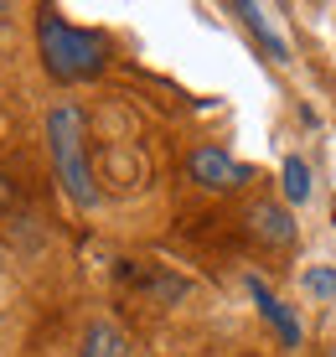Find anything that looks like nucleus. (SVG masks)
I'll use <instances>...</instances> for the list:
<instances>
[{"label": "nucleus", "mask_w": 336, "mask_h": 357, "mask_svg": "<svg viewBox=\"0 0 336 357\" xmlns=\"http://www.w3.org/2000/svg\"><path fill=\"white\" fill-rule=\"evenodd\" d=\"M300 285H305L310 301H336V269H326V264H310L305 275H300Z\"/></svg>", "instance_id": "obj_9"}, {"label": "nucleus", "mask_w": 336, "mask_h": 357, "mask_svg": "<svg viewBox=\"0 0 336 357\" xmlns=\"http://www.w3.org/2000/svg\"><path fill=\"white\" fill-rule=\"evenodd\" d=\"M186 171H192V181L202 192H238V187H248V171L238 155H228L222 145H197L192 155H186Z\"/></svg>", "instance_id": "obj_3"}, {"label": "nucleus", "mask_w": 336, "mask_h": 357, "mask_svg": "<svg viewBox=\"0 0 336 357\" xmlns=\"http://www.w3.org/2000/svg\"><path fill=\"white\" fill-rule=\"evenodd\" d=\"M0 10H6V6H0Z\"/></svg>", "instance_id": "obj_13"}, {"label": "nucleus", "mask_w": 336, "mask_h": 357, "mask_svg": "<svg viewBox=\"0 0 336 357\" xmlns=\"http://www.w3.org/2000/svg\"><path fill=\"white\" fill-rule=\"evenodd\" d=\"M78 357H135V352H130L124 326H114V321H89V326H83V342H78Z\"/></svg>", "instance_id": "obj_6"}, {"label": "nucleus", "mask_w": 336, "mask_h": 357, "mask_svg": "<svg viewBox=\"0 0 336 357\" xmlns=\"http://www.w3.org/2000/svg\"><path fill=\"white\" fill-rule=\"evenodd\" d=\"M284 202H310V166L300 155H284Z\"/></svg>", "instance_id": "obj_8"}, {"label": "nucleus", "mask_w": 336, "mask_h": 357, "mask_svg": "<svg viewBox=\"0 0 336 357\" xmlns=\"http://www.w3.org/2000/svg\"><path fill=\"white\" fill-rule=\"evenodd\" d=\"M238 21H243V26L254 31L264 47H269V57H275V63H284V57H290V42L280 36V26L269 21V10H264V6H248V0H243V6H238Z\"/></svg>", "instance_id": "obj_7"}, {"label": "nucleus", "mask_w": 336, "mask_h": 357, "mask_svg": "<svg viewBox=\"0 0 336 357\" xmlns=\"http://www.w3.org/2000/svg\"><path fill=\"white\" fill-rule=\"evenodd\" d=\"M248 295H254L259 316H264V321L280 331V342H284V347H300V321L290 316V305H280V295L269 290V285H264L259 275H248Z\"/></svg>", "instance_id": "obj_5"}, {"label": "nucleus", "mask_w": 336, "mask_h": 357, "mask_svg": "<svg viewBox=\"0 0 336 357\" xmlns=\"http://www.w3.org/2000/svg\"><path fill=\"white\" fill-rule=\"evenodd\" d=\"M36 47H42V63L57 83H89L104 73L109 63V42L89 26H72L57 10H42L36 16Z\"/></svg>", "instance_id": "obj_2"}, {"label": "nucleus", "mask_w": 336, "mask_h": 357, "mask_svg": "<svg viewBox=\"0 0 336 357\" xmlns=\"http://www.w3.org/2000/svg\"><path fill=\"white\" fill-rule=\"evenodd\" d=\"M326 357H336V347H331V352H326Z\"/></svg>", "instance_id": "obj_12"}, {"label": "nucleus", "mask_w": 336, "mask_h": 357, "mask_svg": "<svg viewBox=\"0 0 336 357\" xmlns=\"http://www.w3.org/2000/svg\"><path fill=\"white\" fill-rule=\"evenodd\" d=\"M6 207H10V181L0 176V213H6Z\"/></svg>", "instance_id": "obj_10"}, {"label": "nucleus", "mask_w": 336, "mask_h": 357, "mask_svg": "<svg viewBox=\"0 0 336 357\" xmlns=\"http://www.w3.org/2000/svg\"><path fill=\"white\" fill-rule=\"evenodd\" d=\"M47 155H52V176L62 197L83 213L98 207V176H93V155H89V114L72 98L47 109Z\"/></svg>", "instance_id": "obj_1"}, {"label": "nucleus", "mask_w": 336, "mask_h": 357, "mask_svg": "<svg viewBox=\"0 0 336 357\" xmlns=\"http://www.w3.org/2000/svg\"><path fill=\"white\" fill-rule=\"evenodd\" d=\"M0 275H6V249H0Z\"/></svg>", "instance_id": "obj_11"}, {"label": "nucleus", "mask_w": 336, "mask_h": 357, "mask_svg": "<svg viewBox=\"0 0 336 357\" xmlns=\"http://www.w3.org/2000/svg\"><path fill=\"white\" fill-rule=\"evenodd\" d=\"M248 233H254V243H264V249H290L295 243V218H290V207H280L275 197H264V202L248 207Z\"/></svg>", "instance_id": "obj_4"}]
</instances>
